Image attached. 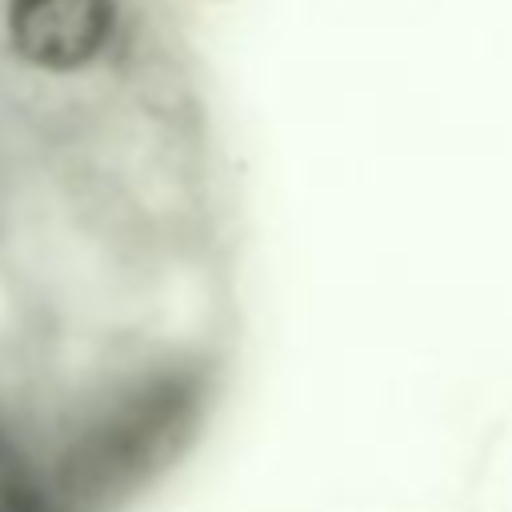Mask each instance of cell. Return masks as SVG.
<instances>
[{
  "mask_svg": "<svg viewBox=\"0 0 512 512\" xmlns=\"http://www.w3.org/2000/svg\"><path fill=\"white\" fill-rule=\"evenodd\" d=\"M204 380L192 368H164L124 384L76 412L40 420L52 472L80 512H108L144 488L188 444L200 424Z\"/></svg>",
  "mask_w": 512,
  "mask_h": 512,
  "instance_id": "1",
  "label": "cell"
},
{
  "mask_svg": "<svg viewBox=\"0 0 512 512\" xmlns=\"http://www.w3.org/2000/svg\"><path fill=\"white\" fill-rule=\"evenodd\" d=\"M124 44V0H0V124L32 136Z\"/></svg>",
  "mask_w": 512,
  "mask_h": 512,
  "instance_id": "2",
  "label": "cell"
},
{
  "mask_svg": "<svg viewBox=\"0 0 512 512\" xmlns=\"http://www.w3.org/2000/svg\"><path fill=\"white\" fill-rule=\"evenodd\" d=\"M0 512H80L60 488L32 400L0 392Z\"/></svg>",
  "mask_w": 512,
  "mask_h": 512,
  "instance_id": "3",
  "label": "cell"
}]
</instances>
